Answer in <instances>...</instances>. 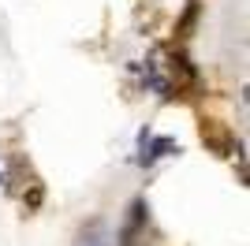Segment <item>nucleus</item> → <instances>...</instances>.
Instances as JSON below:
<instances>
[{
  "instance_id": "f257e3e1",
  "label": "nucleus",
  "mask_w": 250,
  "mask_h": 246,
  "mask_svg": "<svg viewBox=\"0 0 250 246\" xmlns=\"http://www.w3.org/2000/svg\"><path fill=\"white\" fill-rule=\"evenodd\" d=\"M168 149H176V142H172V138H157V142L149 145L146 153H142V164H149V161H153V157H165Z\"/></svg>"
}]
</instances>
